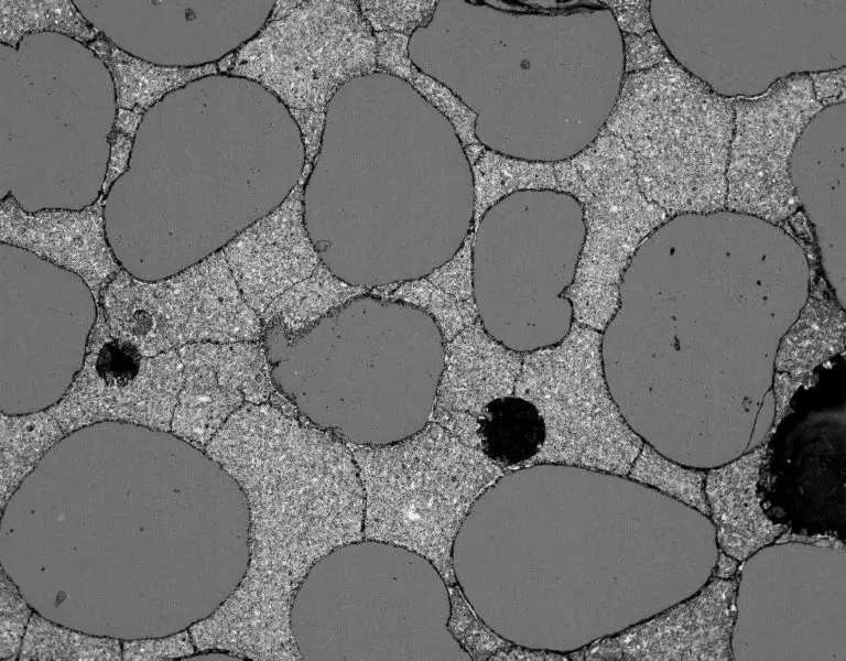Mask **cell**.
<instances>
[{
	"mask_svg": "<svg viewBox=\"0 0 846 661\" xmlns=\"http://www.w3.org/2000/svg\"><path fill=\"white\" fill-rule=\"evenodd\" d=\"M1 564L63 626L164 637L210 616L249 563L238 483L173 433L101 422L65 435L8 501Z\"/></svg>",
	"mask_w": 846,
	"mask_h": 661,
	"instance_id": "cell-1",
	"label": "cell"
},
{
	"mask_svg": "<svg viewBox=\"0 0 846 661\" xmlns=\"http://www.w3.org/2000/svg\"><path fill=\"white\" fill-rule=\"evenodd\" d=\"M810 284L805 251L780 226L724 210L671 217L637 250L603 332L630 427L665 456L675 440L719 445L731 432L745 453L736 429L749 443Z\"/></svg>",
	"mask_w": 846,
	"mask_h": 661,
	"instance_id": "cell-2",
	"label": "cell"
},
{
	"mask_svg": "<svg viewBox=\"0 0 846 661\" xmlns=\"http://www.w3.org/2000/svg\"><path fill=\"white\" fill-rule=\"evenodd\" d=\"M651 488L557 464L503 473L476 500L453 548L457 585L495 632L573 652L644 620Z\"/></svg>",
	"mask_w": 846,
	"mask_h": 661,
	"instance_id": "cell-3",
	"label": "cell"
},
{
	"mask_svg": "<svg viewBox=\"0 0 846 661\" xmlns=\"http://www.w3.org/2000/svg\"><path fill=\"white\" fill-rule=\"evenodd\" d=\"M204 452L246 496L249 563L232 594L189 627L195 648L303 660L291 631L295 594L319 560L364 539L365 491L351 451L268 401L243 403Z\"/></svg>",
	"mask_w": 846,
	"mask_h": 661,
	"instance_id": "cell-4",
	"label": "cell"
},
{
	"mask_svg": "<svg viewBox=\"0 0 846 661\" xmlns=\"http://www.w3.org/2000/svg\"><path fill=\"white\" fill-rule=\"evenodd\" d=\"M449 616V587L430 561L362 539L312 567L290 621L303 660H473Z\"/></svg>",
	"mask_w": 846,
	"mask_h": 661,
	"instance_id": "cell-5",
	"label": "cell"
},
{
	"mask_svg": "<svg viewBox=\"0 0 846 661\" xmlns=\"http://www.w3.org/2000/svg\"><path fill=\"white\" fill-rule=\"evenodd\" d=\"M734 98L669 56L625 74L604 128L633 153L639 187L668 216L725 210Z\"/></svg>",
	"mask_w": 846,
	"mask_h": 661,
	"instance_id": "cell-6",
	"label": "cell"
},
{
	"mask_svg": "<svg viewBox=\"0 0 846 661\" xmlns=\"http://www.w3.org/2000/svg\"><path fill=\"white\" fill-rule=\"evenodd\" d=\"M346 444L365 491L364 539L414 552L456 585L457 533L503 470L433 421L398 442Z\"/></svg>",
	"mask_w": 846,
	"mask_h": 661,
	"instance_id": "cell-7",
	"label": "cell"
},
{
	"mask_svg": "<svg viewBox=\"0 0 846 661\" xmlns=\"http://www.w3.org/2000/svg\"><path fill=\"white\" fill-rule=\"evenodd\" d=\"M381 73L375 32L358 1H276L262 28L235 50L228 76L252 80L285 105L304 161L315 166L326 111L351 79Z\"/></svg>",
	"mask_w": 846,
	"mask_h": 661,
	"instance_id": "cell-8",
	"label": "cell"
},
{
	"mask_svg": "<svg viewBox=\"0 0 846 661\" xmlns=\"http://www.w3.org/2000/svg\"><path fill=\"white\" fill-rule=\"evenodd\" d=\"M601 338L573 321L560 343L523 353L513 394L531 401L544 420L543 464L627 476L644 441L610 393Z\"/></svg>",
	"mask_w": 846,
	"mask_h": 661,
	"instance_id": "cell-9",
	"label": "cell"
},
{
	"mask_svg": "<svg viewBox=\"0 0 846 661\" xmlns=\"http://www.w3.org/2000/svg\"><path fill=\"white\" fill-rule=\"evenodd\" d=\"M97 304L110 333L144 356L194 343L262 340L264 334L221 248L159 280H143L122 268L102 289Z\"/></svg>",
	"mask_w": 846,
	"mask_h": 661,
	"instance_id": "cell-10",
	"label": "cell"
},
{
	"mask_svg": "<svg viewBox=\"0 0 846 661\" xmlns=\"http://www.w3.org/2000/svg\"><path fill=\"white\" fill-rule=\"evenodd\" d=\"M823 109L806 73L779 78L758 96L734 99L725 209L776 226L798 210L791 158Z\"/></svg>",
	"mask_w": 846,
	"mask_h": 661,
	"instance_id": "cell-11",
	"label": "cell"
},
{
	"mask_svg": "<svg viewBox=\"0 0 846 661\" xmlns=\"http://www.w3.org/2000/svg\"><path fill=\"white\" fill-rule=\"evenodd\" d=\"M183 381L177 350L144 356L110 333L97 304L82 367L64 395L46 411L66 435L101 422L170 432Z\"/></svg>",
	"mask_w": 846,
	"mask_h": 661,
	"instance_id": "cell-12",
	"label": "cell"
},
{
	"mask_svg": "<svg viewBox=\"0 0 846 661\" xmlns=\"http://www.w3.org/2000/svg\"><path fill=\"white\" fill-rule=\"evenodd\" d=\"M584 185V239L576 279L594 289L616 290L642 242L670 217L641 192L633 153L604 127L570 158Z\"/></svg>",
	"mask_w": 846,
	"mask_h": 661,
	"instance_id": "cell-13",
	"label": "cell"
},
{
	"mask_svg": "<svg viewBox=\"0 0 846 661\" xmlns=\"http://www.w3.org/2000/svg\"><path fill=\"white\" fill-rule=\"evenodd\" d=\"M177 353L184 381L171 432L198 449L243 403L268 402L276 391L263 340L194 343Z\"/></svg>",
	"mask_w": 846,
	"mask_h": 661,
	"instance_id": "cell-14",
	"label": "cell"
},
{
	"mask_svg": "<svg viewBox=\"0 0 846 661\" xmlns=\"http://www.w3.org/2000/svg\"><path fill=\"white\" fill-rule=\"evenodd\" d=\"M737 589L736 577H712L691 598L573 651L572 659L731 660Z\"/></svg>",
	"mask_w": 846,
	"mask_h": 661,
	"instance_id": "cell-15",
	"label": "cell"
},
{
	"mask_svg": "<svg viewBox=\"0 0 846 661\" xmlns=\"http://www.w3.org/2000/svg\"><path fill=\"white\" fill-rule=\"evenodd\" d=\"M313 169L304 161L285 198L221 247L243 299L259 316L322 261L304 220L305 186Z\"/></svg>",
	"mask_w": 846,
	"mask_h": 661,
	"instance_id": "cell-16",
	"label": "cell"
},
{
	"mask_svg": "<svg viewBox=\"0 0 846 661\" xmlns=\"http://www.w3.org/2000/svg\"><path fill=\"white\" fill-rule=\"evenodd\" d=\"M106 199L99 193L79 209L28 212L8 192L0 205V241L75 273L98 303L102 289L122 269L107 237Z\"/></svg>",
	"mask_w": 846,
	"mask_h": 661,
	"instance_id": "cell-17",
	"label": "cell"
},
{
	"mask_svg": "<svg viewBox=\"0 0 846 661\" xmlns=\"http://www.w3.org/2000/svg\"><path fill=\"white\" fill-rule=\"evenodd\" d=\"M523 353L484 327L480 318L444 344V366L430 421L475 418L490 401L513 394Z\"/></svg>",
	"mask_w": 846,
	"mask_h": 661,
	"instance_id": "cell-18",
	"label": "cell"
},
{
	"mask_svg": "<svg viewBox=\"0 0 846 661\" xmlns=\"http://www.w3.org/2000/svg\"><path fill=\"white\" fill-rule=\"evenodd\" d=\"M767 443L706 472L705 496L719 550L741 562L774 542L787 525L764 512L758 484Z\"/></svg>",
	"mask_w": 846,
	"mask_h": 661,
	"instance_id": "cell-19",
	"label": "cell"
},
{
	"mask_svg": "<svg viewBox=\"0 0 846 661\" xmlns=\"http://www.w3.org/2000/svg\"><path fill=\"white\" fill-rule=\"evenodd\" d=\"M86 46L102 61L110 73L116 109L145 113L167 94L192 82L219 74L216 62L191 66L151 63L119 47L104 32Z\"/></svg>",
	"mask_w": 846,
	"mask_h": 661,
	"instance_id": "cell-20",
	"label": "cell"
},
{
	"mask_svg": "<svg viewBox=\"0 0 846 661\" xmlns=\"http://www.w3.org/2000/svg\"><path fill=\"white\" fill-rule=\"evenodd\" d=\"M823 286L810 284L800 314L782 336L774 371L785 372L802 383L812 370L844 350L845 313L827 297Z\"/></svg>",
	"mask_w": 846,
	"mask_h": 661,
	"instance_id": "cell-21",
	"label": "cell"
},
{
	"mask_svg": "<svg viewBox=\"0 0 846 661\" xmlns=\"http://www.w3.org/2000/svg\"><path fill=\"white\" fill-rule=\"evenodd\" d=\"M368 292L369 289L362 285L337 278L321 261L310 277L275 297L260 318L264 328L280 326L288 338L294 339L323 317Z\"/></svg>",
	"mask_w": 846,
	"mask_h": 661,
	"instance_id": "cell-22",
	"label": "cell"
},
{
	"mask_svg": "<svg viewBox=\"0 0 846 661\" xmlns=\"http://www.w3.org/2000/svg\"><path fill=\"white\" fill-rule=\"evenodd\" d=\"M46 410L0 416V507L8 501L42 458L65 436Z\"/></svg>",
	"mask_w": 846,
	"mask_h": 661,
	"instance_id": "cell-23",
	"label": "cell"
},
{
	"mask_svg": "<svg viewBox=\"0 0 846 661\" xmlns=\"http://www.w3.org/2000/svg\"><path fill=\"white\" fill-rule=\"evenodd\" d=\"M474 182L471 229L476 232L487 213L519 191H554L558 186L553 162L528 161L485 148L470 165Z\"/></svg>",
	"mask_w": 846,
	"mask_h": 661,
	"instance_id": "cell-24",
	"label": "cell"
},
{
	"mask_svg": "<svg viewBox=\"0 0 846 661\" xmlns=\"http://www.w3.org/2000/svg\"><path fill=\"white\" fill-rule=\"evenodd\" d=\"M57 32L84 45L96 40L102 31L91 24L73 1L1 0L0 42L19 50L25 34Z\"/></svg>",
	"mask_w": 846,
	"mask_h": 661,
	"instance_id": "cell-25",
	"label": "cell"
},
{
	"mask_svg": "<svg viewBox=\"0 0 846 661\" xmlns=\"http://www.w3.org/2000/svg\"><path fill=\"white\" fill-rule=\"evenodd\" d=\"M19 659L118 661L122 659V643L113 637L72 630L37 613L30 618Z\"/></svg>",
	"mask_w": 846,
	"mask_h": 661,
	"instance_id": "cell-26",
	"label": "cell"
},
{
	"mask_svg": "<svg viewBox=\"0 0 846 661\" xmlns=\"http://www.w3.org/2000/svg\"><path fill=\"white\" fill-rule=\"evenodd\" d=\"M627 477L709 517L706 472L672 460L644 442Z\"/></svg>",
	"mask_w": 846,
	"mask_h": 661,
	"instance_id": "cell-27",
	"label": "cell"
},
{
	"mask_svg": "<svg viewBox=\"0 0 846 661\" xmlns=\"http://www.w3.org/2000/svg\"><path fill=\"white\" fill-rule=\"evenodd\" d=\"M395 285L380 286L371 292L386 300L414 306L430 315L444 344L479 319L476 301H460L426 278H415Z\"/></svg>",
	"mask_w": 846,
	"mask_h": 661,
	"instance_id": "cell-28",
	"label": "cell"
},
{
	"mask_svg": "<svg viewBox=\"0 0 846 661\" xmlns=\"http://www.w3.org/2000/svg\"><path fill=\"white\" fill-rule=\"evenodd\" d=\"M449 587L448 629L471 659H502L513 643L495 632L475 613L459 586Z\"/></svg>",
	"mask_w": 846,
	"mask_h": 661,
	"instance_id": "cell-29",
	"label": "cell"
},
{
	"mask_svg": "<svg viewBox=\"0 0 846 661\" xmlns=\"http://www.w3.org/2000/svg\"><path fill=\"white\" fill-rule=\"evenodd\" d=\"M405 82L449 120L463 149L480 143L476 137L478 115L445 84L423 73L415 64Z\"/></svg>",
	"mask_w": 846,
	"mask_h": 661,
	"instance_id": "cell-30",
	"label": "cell"
},
{
	"mask_svg": "<svg viewBox=\"0 0 846 661\" xmlns=\"http://www.w3.org/2000/svg\"><path fill=\"white\" fill-rule=\"evenodd\" d=\"M436 1H358L359 9L375 33L392 32L409 37L433 19Z\"/></svg>",
	"mask_w": 846,
	"mask_h": 661,
	"instance_id": "cell-31",
	"label": "cell"
},
{
	"mask_svg": "<svg viewBox=\"0 0 846 661\" xmlns=\"http://www.w3.org/2000/svg\"><path fill=\"white\" fill-rule=\"evenodd\" d=\"M32 614L28 600L1 567L0 573V659L15 660Z\"/></svg>",
	"mask_w": 846,
	"mask_h": 661,
	"instance_id": "cell-32",
	"label": "cell"
},
{
	"mask_svg": "<svg viewBox=\"0 0 846 661\" xmlns=\"http://www.w3.org/2000/svg\"><path fill=\"white\" fill-rule=\"evenodd\" d=\"M476 232L470 229L456 252L426 274V279L460 301H475L473 249Z\"/></svg>",
	"mask_w": 846,
	"mask_h": 661,
	"instance_id": "cell-33",
	"label": "cell"
},
{
	"mask_svg": "<svg viewBox=\"0 0 846 661\" xmlns=\"http://www.w3.org/2000/svg\"><path fill=\"white\" fill-rule=\"evenodd\" d=\"M192 635L182 630L163 638L126 639L122 642V659L128 661L171 660L189 657L195 652Z\"/></svg>",
	"mask_w": 846,
	"mask_h": 661,
	"instance_id": "cell-34",
	"label": "cell"
},
{
	"mask_svg": "<svg viewBox=\"0 0 846 661\" xmlns=\"http://www.w3.org/2000/svg\"><path fill=\"white\" fill-rule=\"evenodd\" d=\"M622 41L625 74L652 68L668 57L666 50L654 30L643 35L622 33Z\"/></svg>",
	"mask_w": 846,
	"mask_h": 661,
	"instance_id": "cell-35",
	"label": "cell"
},
{
	"mask_svg": "<svg viewBox=\"0 0 846 661\" xmlns=\"http://www.w3.org/2000/svg\"><path fill=\"white\" fill-rule=\"evenodd\" d=\"M377 40V62L383 74L393 75L406 80L413 62L409 56L410 37L392 32L375 33Z\"/></svg>",
	"mask_w": 846,
	"mask_h": 661,
	"instance_id": "cell-36",
	"label": "cell"
},
{
	"mask_svg": "<svg viewBox=\"0 0 846 661\" xmlns=\"http://www.w3.org/2000/svg\"><path fill=\"white\" fill-rule=\"evenodd\" d=\"M615 15L621 33L643 35L653 31L650 1H601Z\"/></svg>",
	"mask_w": 846,
	"mask_h": 661,
	"instance_id": "cell-37",
	"label": "cell"
},
{
	"mask_svg": "<svg viewBox=\"0 0 846 661\" xmlns=\"http://www.w3.org/2000/svg\"><path fill=\"white\" fill-rule=\"evenodd\" d=\"M107 142L109 143V158L100 194L106 198L115 182L130 167L129 162L133 149L134 139L111 128Z\"/></svg>",
	"mask_w": 846,
	"mask_h": 661,
	"instance_id": "cell-38",
	"label": "cell"
},
{
	"mask_svg": "<svg viewBox=\"0 0 846 661\" xmlns=\"http://www.w3.org/2000/svg\"><path fill=\"white\" fill-rule=\"evenodd\" d=\"M816 100L825 106L845 104V66L826 72H810Z\"/></svg>",
	"mask_w": 846,
	"mask_h": 661,
	"instance_id": "cell-39",
	"label": "cell"
},
{
	"mask_svg": "<svg viewBox=\"0 0 846 661\" xmlns=\"http://www.w3.org/2000/svg\"><path fill=\"white\" fill-rule=\"evenodd\" d=\"M143 117V112L118 108L116 109L112 129L134 139Z\"/></svg>",
	"mask_w": 846,
	"mask_h": 661,
	"instance_id": "cell-40",
	"label": "cell"
},
{
	"mask_svg": "<svg viewBox=\"0 0 846 661\" xmlns=\"http://www.w3.org/2000/svg\"><path fill=\"white\" fill-rule=\"evenodd\" d=\"M738 563L739 561L719 550L718 559L715 561L714 570L712 571L713 577L722 579L735 577Z\"/></svg>",
	"mask_w": 846,
	"mask_h": 661,
	"instance_id": "cell-41",
	"label": "cell"
},
{
	"mask_svg": "<svg viewBox=\"0 0 846 661\" xmlns=\"http://www.w3.org/2000/svg\"><path fill=\"white\" fill-rule=\"evenodd\" d=\"M238 659L240 658L227 652L226 653L213 652V653H205V654H199L191 658H185L184 660H238Z\"/></svg>",
	"mask_w": 846,
	"mask_h": 661,
	"instance_id": "cell-42",
	"label": "cell"
}]
</instances>
